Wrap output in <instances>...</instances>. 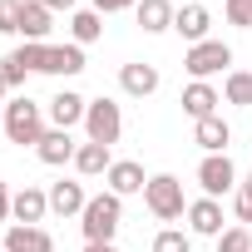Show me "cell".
<instances>
[{"instance_id": "6da1fadb", "label": "cell", "mask_w": 252, "mask_h": 252, "mask_svg": "<svg viewBox=\"0 0 252 252\" xmlns=\"http://www.w3.org/2000/svg\"><path fill=\"white\" fill-rule=\"evenodd\" d=\"M0 129H5L10 144H40L45 139V114H40V104L30 94H20V99H10L0 109Z\"/></svg>"}, {"instance_id": "7a4b0ae2", "label": "cell", "mask_w": 252, "mask_h": 252, "mask_svg": "<svg viewBox=\"0 0 252 252\" xmlns=\"http://www.w3.org/2000/svg\"><path fill=\"white\" fill-rule=\"evenodd\" d=\"M119 222H124V198H119V193H99V198H89L84 213H79L84 242H114Z\"/></svg>"}, {"instance_id": "3957f363", "label": "cell", "mask_w": 252, "mask_h": 252, "mask_svg": "<svg viewBox=\"0 0 252 252\" xmlns=\"http://www.w3.org/2000/svg\"><path fill=\"white\" fill-rule=\"evenodd\" d=\"M144 208L158 218V222H178L188 218V198H183V183L173 173H154L149 188H144Z\"/></svg>"}, {"instance_id": "277c9868", "label": "cell", "mask_w": 252, "mask_h": 252, "mask_svg": "<svg viewBox=\"0 0 252 252\" xmlns=\"http://www.w3.org/2000/svg\"><path fill=\"white\" fill-rule=\"evenodd\" d=\"M84 134H89V144H104V149H114L119 144V134H124V114H119V104L114 99H89V114H84Z\"/></svg>"}, {"instance_id": "5b68a950", "label": "cell", "mask_w": 252, "mask_h": 252, "mask_svg": "<svg viewBox=\"0 0 252 252\" xmlns=\"http://www.w3.org/2000/svg\"><path fill=\"white\" fill-rule=\"evenodd\" d=\"M227 64H232V50H227L222 40H203V45H193L188 60H183V69H188L193 79H203V84H208L213 74H222Z\"/></svg>"}, {"instance_id": "8992f818", "label": "cell", "mask_w": 252, "mask_h": 252, "mask_svg": "<svg viewBox=\"0 0 252 252\" xmlns=\"http://www.w3.org/2000/svg\"><path fill=\"white\" fill-rule=\"evenodd\" d=\"M198 188H203V198L237 193V168H232V158H227V154H208V158L198 163Z\"/></svg>"}, {"instance_id": "52a82bcc", "label": "cell", "mask_w": 252, "mask_h": 252, "mask_svg": "<svg viewBox=\"0 0 252 252\" xmlns=\"http://www.w3.org/2000/svg\"><path fill=\"white\" fill-rule=\"evenodd\" d=\"M45 213H50V193H45V188H35V183H25V188L15 193V203H10V218H20L25 227H40V222H45Z\"/></svg>"}, {"instance_id": "ba28073f", "label": "cell", "mask_w": 252, "mask_h": 252, "mask_svg": "<svg viewBox=\"0 0 252 252\" xmlns=\"http://www.w3.org/2000/svg\"><path fill=\"white\" fill-rule=\"evenodd\" d=\"M84 114H89V99L74 94V89H60L50 99V124L55 129H74V124H84Z\"/></svg>"}, {"instance_id": "9c48e42d", "label": "cell", "mask_w": 252, "mask_h": 252, "mask_svg": "<svg viewBox=\"0 0 252 252\" xmlns=\"http://www.w3.org/2000/svg\"><path fill=\"white\" fill-rule=\"evenodd\" d=\"M5 252H55V237L45 227H25V222H10L5 227Z\"/></svg>"}, {"instance_id": "30bf717a", "label": "cell", "mask_w": 252, "mask_h": 252, "mask_svg": "<svg viewBox=\"0 0 252 252\" xmlns=\"http://www.w3.org/2000/svg\"><path fill=\"white\" fill-rule=\"evenodd\" d=\"M35 154H40V163H50V168H60V163H74V154H79V144L69 139V129H45V139L35 144Z\"/></svg>"}, {"instance_id": "8fae6325", "label": "cell", "mask_w": 252, "mask_h": 252, "mask_svg": "<svg viewBox=\"0 0 252 252\" xmlns=\"http://www.w3.org/2000/svg\"><path fill=\"white\" fill-rule=\"evenodd\" d=\"M188 227H193L198 237H222V232H227V227H222V203H218V198L188 203Z\"/></svg>"}, {"instance_id": "7c38bea8", "label": "cell", "mask_w": 252, "mask_h": 252, "mask_svg": "<svg viewBox=\"0 0 252 252\" xmlns=\"http://www.w3.org/2000/svg\"><path fill=\"white\" fill-rule=\"evenodd\" d=\"M218 104H222V94H218L213 84H203V79H193V84L183 89V114H188L193 124H198V119H213Z\"/></svg>"}, {"instance_id": "4fadbf2b", "label": "cell", "mask_w": 252, "mask_h": 252, "mask_svg": "<svg viewBox=\"0 0 252 252\" xmlns=\"http://www.w3.org/2000/svg\"><path fill=\"white\" fill-rule=\"evenodd\" d=\"M173 30H178L188 45H203V40H208V30H213V15H208V5H183V10L173 15Z\"/></svg>"}, {"instance_id": "5bb4252c", "label": "cell", "mask_w": 252, "mask_h": 252, "mask_svg": "<svg viewBox=\"0 0 252 252\" xmlns=\"http://www.w3.org/2000/svg\"><path fill=\"white\" fill-rule=\"evenodd\" d=\"M104 178H109V193H119V198H129V193H144V188H149V178H144V168H139L134 158H119Z\"/></svg>"}, {"instance_id": "9a60e30c", "label": "cell", "mask_w": 252, "mask_h": 252, "mask_svg": "<svg viewBox=\"0 0 252 252\" xmlns=\"http://www.w3.org/2000/svg\"><path fill=\"white\" fill-rule=\"evenodd\" d=\"M119 84H124V94L149 99V94L158 89V69H154V64H144V60H134V64H124V69H119Z\"/></svg>"}, {"instance_id": "2e32d148", "label": "cell", "mask_w": 252, "mask_h": 252, "mask_svg": "<svg viewBox=\"0 0 252 252\" xmlns=\"http://www.w3.org/2000/svg\"><path fill=\"white\" fill-rule=\"evenodd\" d=\"M134 15H139L144 35H163V30H173V15H178V10L168 5V0H139Z\"/></svg>"}, {"instance_id": "e0dca14e", "label": "cell", "mask_w": 252, "mask_h": 252, "mask_svg": "<svg viewBox=\"0 0 252 252\" xmlns=\"http://www.w3.org/2000/svg\"><path fill=\"white\" fill-rule=\"evenodd\" d=\"M84 203H89V193H84V183H55L50 188V213H60V218H74V213H84Z\"/></svg>"}, {"instance_id": "ac0fdd59", "label": "cell", "mask_w": 252, "mask_h": 252, "mask_svg": "<svg viewBox=\"0 0 252 252\" xmlns=\"http://www.w3.org/2000/svg\"><path fill=\"white\" fill-rule=\"evenodd\" d=\"M193 139H198L208 154H227V144H232V129L222 124V114H213V119H198V124H193Z\"/></svg>"}, {"instance_id": "d6986e66", "label": "cell", "mask_w": 252, "mask_h": 252, "mask_svg": "<svg viewBox=\"0 0 252 252\" xmlns=\"http://www.w3.org/2000/svg\"><path fill=\"white\" fill-rule=\"evenodd\" d=\"M84 69V45H50L40 74H79Z\"/></svg>"}, {"instance_id": "ffe728a7", "label": "cell", "mask_w": 252, "mask_h": 252, "mask_svg": "<svg viewBox=\"0 0 252 252\" xmlns=\"http://www.w3.org/2000/svg\"><path fill=\"white\" fill-rule=\"evenodd\" d=\"M50 30H55V15H50V10L40 5V0H25V15H20V35H25V40H40V45H45V35H50Z\"/></svg>"}, {"instance_id": "44dd1931", "label": "cell", "mask_w": 252, "mask_h": 252, "mask_svg": "<svg viewBox=\"0 0 252 252\" xmlns=\"http://www.w3.org/2000/svg\"><path fill=\"white\" fill-rule=\"evenodd\" d=\"M74 168H79L84 178H99V173H109V168H114V158H109V149H104V144H79Z\"/></svg>"}, {"instance_id": "7402d4cb", "label": "cell", "mask_w": 252, "mask_h": 252, "mask_svg": "<svg viewBox=\"0 0 252 252\" xmlns=\"http://www.w3.org/2000/svg\"><path fill=\"white\" fill-rule=\"evenodd\" d=\"M69 35H74V45H94L104 35V15L99 10H74L69 15Z\"/></svg>"}, {"instance_id": "603a6c76", "label": "cell", "mask_w": 252, "mask_h": 252, "mask_svg": "<svg viewBox=\"0 0 252 252\" xmlns=\"http://www.w3.org/2000/svg\"><path fill=\"white\" fill-rule=\"evenodd\" d=\"M222 99H227V104H252V74H247V69H227Z\"/></svg>"}, {"instance_id": "cb8c5ba5", "label": "cell", "mask_w": 252, "mask_h": 252, "mask_svg": "<svg viewBox=\"0 0 252 252\" xmlns=\"http://www.w3.org/2000/svg\"><path fill=\"white\" fill-rule=\"evenodd\" d=\"M154 252H193V237L178 232V227H163V232L154 237Z\"/></svg>"}, {"instance_id": "d4e9b609", "label": "cell", "mask_w": 252, "mask_h": 252, "mask_svg": "<svg viewBox=\"0 0 252 252\" xmlns=\"http://www.w3.org/2000/svg\"><path fill=\"white\" fill-rule=\"evenodd\" d=\"M20 15L25 0H0V35H20Z\"/></svg>"}, {"instance_id": "484cf974", "label": "cell", "mask_w": 252, "mask_h": 252, "mask_svg": "<svg viewBox=\"0 0 252 252\" xmlns=\"http://www.w3.org/2000/svg\"><path fill=\"white\" fill-rule=\"evenodd\" d=\"M10 55H15L25 69H45V55H50V45H40V40H25V45H20V50H10Z\"/></svg>"}, {"instance_id": "4316f807", "label": "cell", "mask_w": 252, "mask_h": 252, "mask_svg": "<svg viewBox=\"0 0 252 252\" xmlns=\"http://www.w3.org/2000/svg\"><path fill=\"white\" fill-rule=\"evenodd\" d=\"M218 252H252V232L237 222V227H227L222 237H218Z\"/></svg>"}, {"instance_id": "83f0119b", "label": "cell", "mask_w": 252, "mask_h": 252, "mask_svg": "<svg viewBox=\"0 0 252 252\" xmlns=\"http://www.w3.org/2000/svg\"><path fill=\"white\" fill-rule=\"evenodd\" d=\"M25 74H30V69H25L15 55H5V60H0V79H5L10 89H20V84H25Z\"/></svg>"}, {"instance_id": "f1b7e54d", "label": "cell", "mask_w": 252, "mask_h": 252, "mask_svg": "<svg viewBox=\"0 0 252 252\" xmlns=\"http://www.w3.org/2000/svg\"><path fill=\"white\" fill-rule=\"evenodd\" d=\"M222 5H227V25L252 30V20H247V5H252V0H222Z\"/></svg>"}, {"instance_id": "f546056e", "label": "cell", "mask_w": 252, "mask_h": 252, "mask_svg": "<svg viewBox=\"0 0 252 252\" xmlns=\"http://www.w3.org/2000/svg\"><path fill=\"white\" fill-rule=\"evenodd\" d=\"M139 5V0H94V10L99 15H114V10H134Z\"/></svg>"}, {"instance_id": "4dcf8cb0", "label": "cell", "mask_w": 252, "mask_h": 252, "mask_svg": "<svg viewBox=\"0 0 252 252\" xmlns=\"http://www.w3.org/2000/svg\"><path fill=\"white\" fill-rule=\"evenodd\" d=\"M10 203H15V193H10L5 183H0V222H5V218H10Z\"/></svg>"}, {"instance_id": "1f68e13d", "label": "cell", "mask_w": 252, "mask_h": 252, "mask_svg": "<svg viewBox=\"0 0 252 252\" xmlns=\"http://www.w3.org/2000/svg\"><path fill=\"white\" fill-rule=\"evenodd\" d=\"M40 5H45V10L55 15V10H74V0H40Z\"/></svg>"}, {"instance_id": "d6a6232c", "label": "cell", "mask_w": 252, "mask_h": 252, "mask_svg": "<svg viewBox=\"0 0 252 252\" xmlns=\"http://www.w3.org/2000/svg\"><path fill=\"white\" fill-rule=\"evenodd\" d=\"M84 252H119L114 242H84Z\"/></svg>"}, {"instance_id": "836d02e7", "label": "cell", "mask_w": 252, "mask_h": 252, "mask_svg": "<svg viewBox=\"0 0 252 252\" xmlns=\"http://www.w3.org/2000/svg\"><path fill=\"white\" fill-rule=\"evenodd\" d=\"M237 198H247V203H252V173H247V183H237Z\"/></svg>"}, {"instance_id": "e575fe53", "label": "cell", "mask_w": 252, "mask_h": 252, "mask_svg": "<svg viewBox=\"0 0 252 252\" xmlns=\"http://www.w3.org/2000/svg\"><path fill=\"white\" fill-rule=\"evenodd\" d=\"M5 89H10V84H5V79H0V99H5ZM0 109H5V104H0Z\"/></svg>"}, {"instance_id": "d590c367", "label": "cell", "mask_w": 252, "mask_h": 252, "mask_svg": "<svg viewBox=\"0 0 252 252\" xmlns=\"http://www.w3.org/2000/svg\"><path fill=\"white\" fill-rule=\"evenodd\" d=\"M247 20H252V5H247Z\"/></svg>"}, {"instance_id": "8d00e7d4", "label": "cell", "mask_w": 252, "mask_h": 252, "mask_svg": "<svg viewBox=\"0 0 252 252\" xmlns=\"http://www.w3.org/2000/svg\"><path fill=\"white\" fill-rule=\"evenodd\" d=\"M0 252H5V247H0Z\"/></svg>"}]
</instances>
